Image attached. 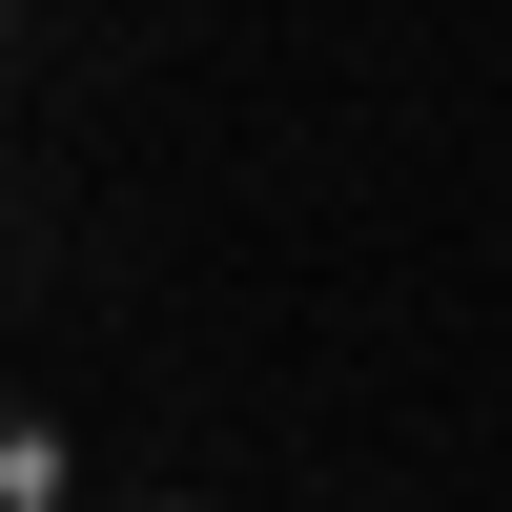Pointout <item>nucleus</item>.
Here are the masks:
<instances>
[{
    "label": "nucleus",
    "mask_w": 512,
    "mask_h": 512,
    "mask_svg": "<svg viewBox=\"0 0 512 512\" xmlns=\"http://www.w3.org/2000/svg\"><path fill=\"white\" fill-rule=\"evenodd\" d=\"M82 492V451H62V410H0V512H62Z\"/></svg>",
    "instance_id": "1"
},
{
    "label": "nucleus",
    "mask_w": 512,
    "mask_h": 512,
    "mask_svg": "<svg viewBox=\"0 0 512 512\" xmlns=\"http://www.w3.org/2000/svg\"><path fill=\"white\" fill-rule=\"evenodd\" d=\"M123 512H205V492H123Z\"/></svg>",
    "instance_id": "2"
}]
</instances>
